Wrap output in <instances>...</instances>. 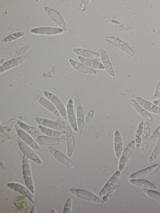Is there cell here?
I'll return each instance as SVG.
<instances>
[{
    "label": "cell",
    "mask_w": 160,
    "mask_h": 213,
    "mask_svg": "<svg viewBox=\"0 0 160 213\" xmlns=\"http://www.w3.org/2000/svg\"><path fill=\"white\" fill-rule=\"evenodd\" d=\"M152 102L154 104L160 107V101L153 100Z\"/></svg>",
    "instance_id": "28"
},
{
    "label": "cell",
    "mask_w": 160,
    "mask_h": 213,
    "mask_svg": "<svg viewBox=\"0 0 160 213\" xmlns=\"http://www.w3.org/2000/svg\"><path fill=\"white\" fill-rule=\"evenodd\" d=\"M38 128L43 134L47 136L63 137L66 136V132L49 128L41 125H38Z\"/></svg>",
    "instance_id": "19"
},
{
    "label": "cell",
    "mask_w": 160,
    "mask_h": 213,
    "mask_svg": "<svg viewBox=\"0 0 160 213\" xmlns=\"http://www.w3.org/2000/svg\"><path fill=\"white\" fill-rule=\"evenodd\" d=\"M135 99L138 103L148 111L160 115V107L138 97H136Z\"/></svg>",
    "instance_id": "13"
},
{
    "label": "cell",
    "mask_w": 160,
    "mask_h": 213,
    "mask_svg": "<svg viewBox=\"0 0 160 213\" xmlns=\"http://www.w3.org/2000/svg\"><path fill=\"white\" fill-rule=\"evenodd\" d=\"M36 122L39 125L51 129L66 132V128L60 123L49 119L36 117Z\"/></svg>",
    "instance_id": "4"
},
{
    "label": "cell",
    "mask_w": 160,
    "mask_h": 213,
    "mask_svg": "<svg viewBox=\"0 0 160 213\" xmlns=\"http://www.w3.org/2000/svg\"><path fill=\"white\" fill-rule=\"evenodd\" d=\"M43 93L45 96L54 105L60 115L65 120H67V112L65 107L61 100L51 93L44 92Z\"/></svg>",
    "instance_id": "3"
},
{
    "label": "cell",
    "mask_w": 160,
    "mask_h": 213,
    "mask_svg": "<svg viewBox=\"0 0 160 213\" xmlns=\"http://www.w3.org/2000/svg\"><path fill=\"white\" fill-rule=\"evenodd\" d=\"M71 202L70 199H68L65 205L64 210L67 209V213H70L71 211Z\"/></svg>",
    "instance_id": "27"
},
{
    "label": "cell",
    "mask_w": 160,
    "mask_h": 213,
    "mask_svg": "<svg viewBox=\"0 0 160 213\" xmlns=\"http://www.w3.org/2000/svg\"><path fill=\"white\" fill-rule=\"evenodd\" d=\"M17 140L20 148L27 157L37 163H41L40 159L26 143L19 137L17 138Z\"/></svg>",
    "instance_id": "7"
},
{
    "label": "cell",
    "mask_w": 160,
    "mask_h": 213,
    "mask_svg": "<svg viewBox=\"0 0 160 213\" xmlns=\"http://www.w3.org/2000/svg\"><path fill=\"white\" fill-rule=\"evenodd\" d=\"M160 137V125L156 128L150 135L149 144H151L157 140Z\"/></svg>",
    "instance_id": "25"
},
{
    "label": "cell",
    "mask_w": 160,
    "mask_h": 213,
    "mask_svg": "<svg viewBox=\"0 0 160 213\" xmlns=\"http://www.w3.org/2000/svg\"><path fill=\"white\" fill-rule=\"evenodd\" d=\"M120 175V172L116 171L105 185L99 193V196H102L111 191L114 187L117 184Z\"/></svg>",
    "instance_id": "14"
},
{
    "label": "cell",
    "mask_w": 160,
    "mask_h": 213,
    "mask_svg": "<svg viewBox=\"0 0 160 213\" xmlns=\"http://www.w3.org/2000/svg\"><path fill=\"white\" fill-rule=\"evenodd\" d=\"M15 128L18 135L23 141L35 149L39 150L40 149L39 146L33 140L31 136L21 128L18 125L16 124L15 125Z\"/></svg>",
    "instance_id": "5"
},
{
    "label": "cell",
    "mask_w": 160,
    "mask_h": 213,
    "mask_svg": "<svg viewBox=\"0 0 160 213\" xmlns=\"http://www.w3.org/2000/svg\"><path fill=\"white\" fill-rule=\"evenodd\" d=\"M114 150L116 156L119 159L123 150V143L122 137L120 132L116 130L114 133Z\"/></svg>",
    "instance_id": "15"
},
{
    "label": "cell",
    "mask_w": 160,
    "mask_h": 213,
    "mask_svg": "<svg viewBox=\"0 0 160 213\" xmlns=\"http://www.w3.org/2000/svg\"><path fill=\"white\" fill-rule=\"evenodd\" d=\"M36 100L42 105L58 117L60 115L54 105L48 100L39 96H36Z\"/></svg>",
    "instance_id": "17"
},
{
    "label": "cell",
    "mask_w": 160,
    "mask_h": 213,
    "mask_svg": "<svg viewBox=\"0 0 160 213\" xmlns=\"http://www.w3.org/2000/svg\"><path fill=\"white\" fill-rule=\"evenodd\" d=\"M142 191L149 197L160 201V192L156 190L142 188Z\"/></svg>",
    "instance_id": "24"
},
{
    "label": "cell",
    "mask_w": 160,
    "mask_h": 213,
    "mask_svg": "<svg viewBox=\"0 0 160 213\" xmlns=\"http://www.w3.org/2000/svg\"><path fill=\"white\" fill-rule=\"evenodd\" d=\"M130 183L132 185L143 188L156 190L157 187L150 181L142 178L130 179Z\"/></svg>",
    "instance_id": "18"
},
{
    "label": "cell",
    "mask_w": 160,
    "mask_h": 213,
    "mask_svg": "<svg viewBox=\"0 0 160 213\" xmlns=\"http://www.w3.org/2000/svg\"><path fill=\"white\" fill-rule=\"evenodd\" d=\"M159 164H156L144 168L133 173L128 176L130 179L142 178L148 176L155 172L159 168Z\"/></svg>",
    "instance_id": "8"
},
{
    "label": "cell",
    "mask_w": 160,
    "mask_h": 213,
    "mask_svg": "<svg viewBox=\"0 0 160 213\" xmlns=\"http://www.w3.org/2000/svg\"><path fill=\"white\" fill-rule=\"evenodd\" d=\"M143 128V121H141L137 128L135 136V147L137 150H139L141 147Z\"/></svg>",
    "instance_id": "21"
},
{
    "label": "cell",
    "mask_w": 160,
    "mask_h": 213,
    "mask_svg": "<svg viewBox=\"0 0 160 213\" xmlns=\"http://www.w3.org/2000/svg\"><path fill=\"white\" fill-rule=\"evenodd\" d=\"M131 103L135 110L142 117L148 120H152V118L149 113L136 101L131 100Z\"/></svg>",
    "instance_id": "20"
},
{
    "label": "cell",
    "mask_w": 160,
    "mask_h": 213,
    "mask_svg": "<svg viewBox=\"0 0 160 213\" xmlns=\"http://www.w3.org/2000/svg\"><path fill=\"white\" fill-rule=\"evenodd\" d=\"M48 149L50 153L59 161L72 169L75 168L74 163L68 156L52 147L49 146Z\"/></svg>",
    "instance_id": "9"
},
{
    "label": "cell",
    "mask_w": 160,
    "mask_h": 213,
    "mask_svg": "<svg viewBox=\"0 0 160 213\" xmlns=\"http://www.w3.org/2000/svg\"><path fill=\"white\" fill-rule=\"evenodd\" d=\"M32 138L38 143L43 145H55L65 142L64 137H56L39 135H31Z\"/></svg>",
    "instance_id": "2"
},
{
    "label": "cell",
    "mask_w": 160,
    "mask_h": 213,
    "mask_svg": "<svg viewBox=\"0 0 160 213\" xmlns=\"http://www.w3.org/2000/svg\"><path fill=\"white\" fill-rule=\"evenodd\" d=\"M67 114L68 119L71 127L75 132L78 130L77 120L76 118L72 99H69L67 106Z\"/></svg>",
    "instance_id": "10"
},
{
    "label": "cell",
    "mask_w": 160,
    "mask_h": 213,
    "mask_svg": "<svg viewBox=\"0 0 160 213\" xmlns=\"http://www.w3.org/2000/svg\"><path fill=\"white\" fill-rule=\"evenodd\" d=\"M160 155V137L157 140L156 145L153 148L148 159L149 162L153 161Z\"/></svg>",
    "instance_id": "23"
},
{
    "label": "cell",
    "mask_w": 160,
    "mask_h": 213,
    "mask_svg": "<svg viewBox=\"0 0 160 213\" xmlns=\"http://www.w3.org/2000/svg\"><path fill=\"white\" fill-rule=\"evenodd\" d=\"M18 124L21 128L31 135H40L42 134L39 129L32 126L23 122L18 121Z\"/></svg>",
    "instance_id": "22"
},
{
    "label": "cell",
    "mask_w": 160,
    "mask_h": 213,
    "mask_svg": "<svg viewBox=\"0 0 160 213\" xmlns=\"http://www.w3.org/2000/svg\"><path fill=\"white\" fill-rule=\"evenodd\" d=\"M66 136L68 156L70 158L73 154L74 147V141L73 134L71 127L68 126L66 128Z\"/></svg>",
    "instance_id": "16"
},
{
    "label": "cell",
    "mask_w": 160,
    "mask_h": 213,
    "mask_svg": "<svg viewBox=\"0 0 160 213\" xmlns=\"http://www.w3.org/2000/svg\"><path fill=\"white\" fill-rule=\"evenodd\" d=\"M153 101V100H157L160 101V94L154 97L152 99Z\"/></svg>",
    "instance_id": "29"
},
{
    "label": "cell",
    "mask_w": 160,
    "mask_h": 213,
    "mask_svg": "<svg viewBox=\"0 0 160 213\" xmlns=\"http://www.w3.org/2000/svg\"><path fill=\"white\" fill-rule=\"evenodd\" d=\"M76 107L77 123L78 130L77 131L78 135H80L82 133L84 124V112L82 107L79 101H76Z\"/></svg>",
    "instance_id": "11"
},
{
    "label": "cell",
    "mask_w": 160,
    "mask_h": 213,
    "mask_svg": "<svg viewBox=\"0 0 160 213\" xmlns=\"http://www.w3.org/2000/svg\"><path fill=\"white\" fill-rule=\"evenodd\" d=\"M143 121V128L141 145V152L144 154L148 148L150 136V129L148 120L145 119Z\"/></svg>",
    "instance_id": "6"
},
{
    "label": "cell",
    "mask_w": 160,
    "mask_h": 213,
    "mask_svg": "<svg viewBox=\"0 0 160 213\" xmlns=\"http://www.w3.org/2000/svg\"><path fill=\"white\" fill-rule=\"evenodd\" d=\"M70 191L73 194L89 201L99 203L101 202V201L97 196L89 191L75 189L71 190Z\"/></svg>",
    "instance_id": "12"
},
{
    "label": "cell",
    "mask_w": 160,
    "mask_h": 213,
    "mask_svg": "<svg viewBox=\"0 0 160 213\" xmlns=\"http://www.w3.org/2000/svg\"><path fill=\"white\" fill-rule=\"evenodd\" d=\"M118 187V185L116 186L114 188L112 189L111 191H109L106 195L103 196L101 201L102 203H104L110 199L117 192Z\"/></svg>",
    "instance_id": "26"
},
{
    "label": "cell",
    "mask_w": 160,
    "mask_h": 213,
    "mask_svg": "<svg viewBox=\"0 0 160 213\" xmlns=\"http://www.w3.org/2000/svg\"><path fill=\"white\" fill-rule=\"evenodd\" d=\"M134 140H132L127 145L122 151L119 158L118 168L120 171L124 169L135 146Z\"/></svg>",
    "instance_id": "1"
}]
</instances>
